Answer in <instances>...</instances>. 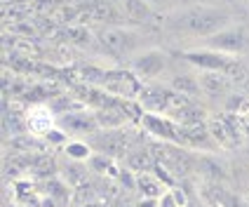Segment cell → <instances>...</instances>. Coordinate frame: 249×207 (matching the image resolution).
I'll return each mask as SVG.
<instances>
[{"label":"cell","instance_id":"10","mask_svg":"<svg viewBox=\"0 0 249 207\" xmlns=\"http://www.w3.org/2000/svg\"><path fill=\"white\" fill-rule=\"evenodd\" d=\"M169 90H174L177 94H183V97H195V94L202 92L197 75H188V73L174 75V78L169 80Z\"/></svg>","mask_w":249,"mask_h":207},{"label":"cell","instance_id":"13","mask_svg":"<svg viewBox=\"0 0 249 207\" xmlns=\"http://www.w3.org/2000/svg\"><path fill=\"white\" fill-rule=\"evenodd\" d=\"M120 10H123L129 19H143L151 14V7L143 2V0H113Z\"/></svg>","mask_w":249,"mask_h":207},{"label":"cell","instance_id":"18","mask_svg":"<svg viewBox=\"0 0 249 207\" xmlns=\"http://www.w3.org/2000/svg\"><path fill=\"white\" fill-rule=\"evenodd\" d=\"M148 7H162V5H167L169 0H143Z\"/></svg>","mask_w":249,"mask_h":207},{"label":"cell","instance_id":"16","mask_svg":"<svg viewBox=\"0 0 249 207\" xmlns=\"http://www.w3.org/2000/svg\"><path fill=\"white\" fill-rule=\"evenodd\" d=\"M160 207H183V205H181L179 200L174 198V193H172V191H167V193L160 198Z\"/></svg>","mask_w":249,"mask_h":207},{"label":"cell","instance_id":"15","mask_svg":"<svg viewBox=\"0 0 249 207\" xmlns=\"http://www.w3.org/2000/svg\"><path fill=\"white\" fill-rule=\"evenodd\" d=\"M64 151L69 158L73 160H89L94 153H92V146L89 144H85L83 139H73V141H66L64 144Z\"/></svg>","mask_w":249,"mask_h":207},{"label":"cell","instance_id":"1","mask_svg":"<svg viewBox=\"0 0 249 207\" xmlns=\"http://www.w3.org/2000/svg\"><path fill=\"white\" fill-rule=\"evenodd\" d=\"M183 26L186 31L195 36V38H212L214 33H219L223 28L231 26V17L216 7H207V5H197L191 7L183 14Z\"/></svg>","mask_w":249,"mask_h":207},{"label":"cell","instance_id":"8","mask_svg":"<svg viewBox=\"0 0 249 207\" xmlns=\"http://www.w3.org/2000/svg\"><path fill=\"white\" fill-rule=\"evenodd\" d=\"M141 125L148 132L158 134V137H165V139H179V132H181L165 113H143L141 115Z\"/></svg>","mask_w":249,"mask_h":207},{"label":"cell","instance_id":"19","mask_svg":"<svg viewBox=\"0 0 249 207\" xmlns=\"http://www.w3.org/2000/svg\"><path fill=\"white\" fill-rule=\"evenodd\" d=\"M233 2H249V0H233Z\"/></svg>","mask_w":249,"mask_h":207},{"label":"cell","instance_id":"2","mask_svg":"<svg viewBox=\"0 0 249 207\" xmlns=\"http://www.w3.org/2000/svg\"><path fill=\"white\" fill-rule=\"evenodd\" d=\"M181 59L197 66L200 71H214V73H226L231 75L237 66V56L219 52V50H212V47H191V50H183Z\"/></svg>","mask_w":249,"mask_h":207},{"label":"cell","instance_id":"14","mask_svg":"<svg viewBox=\"0 0 249 207\" xmlns=\"http://www.w3.org/2000/svg\"><path fill=\"white\" fill-rule=\"evenodd\" d=\"M97 115V123H99V130H118L120 125L124 123V111H115V109H108V111H99L94 113Z\"/></svg>","mask_w":249,"mask_h":207},{"label":"cell","instance_id":"3","mask_svg":"<svg viewBox=\"0 0 249 207\" xmlns=\"http://www.w3.org/2000/svg\"><path fill=\"white\" fill-rule=\"evenodd\" d=\"M169 56L160 47H143L129 59V71L139 80H155L167 71Z\"/></svg>","mask_w":249,"mask_h":207},{"label":"cell","instance_id":"5","mask_svg":"<svg viewBox=\"0 0 249 207\" xmlns=\"http://www.w3.org/2000/svg\"><path fill=\"white\" fill-rule=\"evenodd\" d=\"M202 47H212V50H219V52L237 56L247 47V33H245V28L231 24L228 28L214 33L212 38H205V40H202Z\"/></svg>","mask_w":249,"mask_h":207},{"label":"cell","instance_id":"17","mask_svg":"<svg viewBox=\"0 0 249 207\" xmlns=\"http://www.w3.org/2000/svg\"><path fill=\"white\" fill-rule=\"evenodd\" d=\"M139 207H160V198H141Z\"/></svg>","mask_w":249,"mask_h":207},{"label":"cell","instance_id":"7","mask_svg":"<svg viewBox=\"0 0 249 207\" xmlns=\"http://www.w3.org/2000/svg\"><path fill=\"white\" fill-rule=\"evenodd\" d=\"M94 137V149L97 153H104V155H108V158H115V155H123L127 151V139H124L123 132H118V130H99L97 134H92Z\"/></svg>","mask_w":249,"mask_h":207},{"label":"cell","instance_id":"9","mask_svg":"<svg viewBox=\"0 0 249 207\" xmlns=\"http://www.w3.org/2000/svg\"><path fill=\"white\" fill-rule=\"evenodd\" d=\"M26 123H28V130H31V132L45 134V137H47V134L54 130V115H52L47 109L38 106V109H33L31 113H28Z\"/></svg>","mask_w":249,"mask_h":207},{"label":"cell","instance_id":"6","mask_svg":"<svg viewBox=\"0 0 249 207\" xmlns=\"http://www.w3.org/2000/svg\"><path fill=\"white\" fill-rule=\"evenodd\" d=\"M59 125L64 127V132L75 134V137H92L99 132L97 115L87 111H69L66 115L59 118Z\"/></svg>","mask_w":249,"mask_h":207},{"label":"cell","instance_id":"4","mask_svg":"<svg viewBox=\"0 0 249 207\" xmlns=\"http://www.w3.org/2000/svg\"><path fill=\"white\" fill-rule=\"evenodd\" d=\"M99 40L111 55L127 56V59H132L139 50H143V47H139V33H134L127 26H106L101 31Z\"/></svg>","mask_w":249,"mask_h":207},{"label":"cell","instance_id":"12","mask_svg":"<svg viewBox=\"0 0 249 207\" xmlns=\"http://www.w3.org/2000/svg\"><path fill=\"white\" fill-rule=\"evenodd\" d=\"M137 186L139 191L143 193V198H162L167 191H162V184L155 179L148 172H139L137 174Z\"/></svg>","mask_w":249,"mask_h":207},{"label":"cell","instance_id":"11","mask_svg":"<svg viewBox=\"0 0 249 207\" xmlns=\"http://www.w3.org/2000/svg\"><path fill=\"white\" fill-rule=\"evenodd\" d=\"M200 80V90L207 92V94H216V92H223L228 87V80H226V73H214V71H202L197 75Z\"/></svg>","mask_w":249,"mask_h":207}]
</instances>
